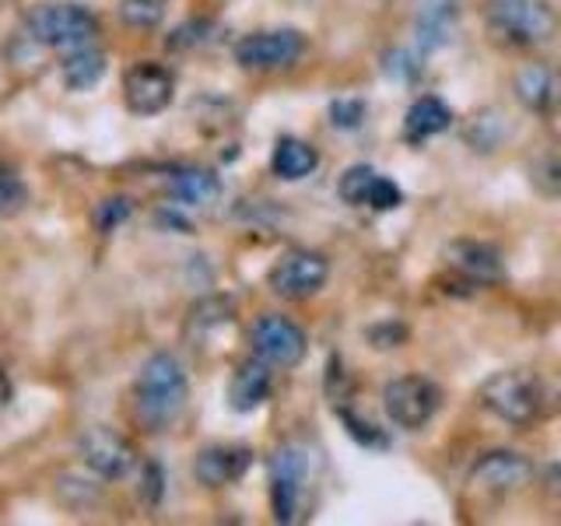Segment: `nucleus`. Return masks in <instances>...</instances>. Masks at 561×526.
Segmentation results:
<instances>
[{
    "label": "nucleus",
    "mask_w": 561,
    "mask_h": 526,
    "mask_svg": "<svg viewBox=\"0 0 561 526\" xmlns=\"http://www.w3.org/2000/svg\"><path fill=\"white\" fill-rule=\"evenodd\" d=\"M210 32H215V25H210V22H186L183 28H175V32H172L169 46H172V49L204 46V43H210Z\"/></svg>",
    "instance_id": "nucleus-30"
},
{
    "label": "nucleus",
    "mask_w": 561,
    "mask_h": 526,
    "mask_svg": "<svg viewBox=\"0 0 561 526\" xmlns=\"http://www.w3.org/2000/svg\"><path fill=\"white\" fill-rule=\"evenodd\" d=\"M78 449H81L84 467H92V470L99 473V478H105V481L127 478L130 467L137 464L134 446H130L119 432L105 428V425L88 428V432L78 438Z\"/></svg>",
    "instance_id": "nucleus-12"
},
{
    "label": "nucleus",
    "mask_w": 561,
    "mask_h": 526,
    "mask_svg": "<svg viewBox=\"0 0 561 526\" xmlns=\"http://www.w3.org/2000/svg\"><path fill=\"white\" fill-rule=\"evenodd\" d=\"M453 110L449 105L438 99V95H421L408 116H403V137L414 140V145H421V140H428V137H438V134H446L453 127Z\"/></svg>",
    "instance_id": "nucleus-17"
},
{
    "label": "nucleus",
    "mask_w": 561,
    "mask_h": 526,
    "mask_svg": "<svg viewBox=\"0 0 561 526\" xmlns=\"http://www.w3.org/2000/svg\"><path fill=\"white\" fill-rule=\"evenodd\" d=\"M467 130H481V134H470L467 140L478 151H495L499 148V140H502V134H505V123L499 119V113L495 110H488V113H478L470 123H467Z\"/></svg>",
    "instance_id": "nucleus-25"
},
{
    "label": "nucleus",
    "mask_w": 561,
    "mask_h": 526,
    "mask_svg": "<svg viewBox=\"0 0 561 526\" xmlns=\"http://www.w3.org/2000/svg\"><path fill=\"white\" fill-rule=\"evenodd\" d=\"M379 180V172L373 165H351L341 180H337V193H341V201L351 204V207H365L368 204V193H373Z\"/></svg>",
    "instance_id": "nucleus-23"
},
{
    "label": "nucleus",
    "mask_w": 561,
    "mask_h": 526,
    "mask_svg": "<svg viewBox=\"0 0 561 526\" xmlns=\"http://www.w3.org/2000/svg\"><path fill=\"white\" fill-rule=\"evenodd\" d=\"M236 320V309L228 298H204L190 309V320H186V333L193 341H204L210 338V330H221Z\"/></svg>",
    "instance_id": "nucleus-22"
},
{
    "label": "nucleus",
    "mask_w": 561,
    "mask_h": 526,
    "mask_svg": "<svg viewBox=\"0 0 561 526\" xmlns=\"http://www.w3.org/2000/svg\"><path fill=\"white\" fill-rule=\"evenodd\" d=\"M250 344H253V355L263 358L271 368H298L309 355L306 330L280 312L260 316L250 330Z\"/></svg>",
    "instance_id": "nucleus-6"
},
{
    "label": "nucleus",
    "mask_w": 561,
    "mask_h": 526,
    "mask_svg": "<svg viewBox=\"0 0 561 526\" xmlns=\"http://www.w3.org/2000/svg\"><path fill=\"white\" fill-rule=\"evenodd\" d=\"M534 183L540 193H548V197H561V162L548 158V162L534 165Z\"/></svg>",
    "instance_id": "nucleus-32"
},
{
    "label": "nucleus",
    "mask_w": 561,
    "mask_h": 526,
    "mask_svg": "<svg viewBox=\"0 0 561 526\" xmlns=\"http://www.w3.org/2000/svg\"><path fill=\"white\" fill-rule=\"evenodd\" d=\"M165 11H169V0H123V4H119L123 25L140 28V32L162 25Z\"/></svg>",
    "instance_id": "nucleus-24"
},
{
    "label": "nucleus",
    "mask_w": 561,
    "mask_h": 526,
    "mask_svg": "<svg viewBox=\"0 0 561 526\" xmlns=\"http://www.w3.org/2000/svg\"><path fill=\"white\" fill-rule=\"evenodd\" d=\"M534 460L513 449H495L484 453L478 464L470 467V488L484 491V495H513V491H523L534 481Z\"/></svg>",
    "instance_id": "nucleus-11"
},
{
    "label": "nucleus",
    "mask_w": 561,
    "mask_h": 526,
    "mask_svg": "<svg viewBox=\"0 0 561 526\" xmlns=\"http://www.w3.org/2000/svg\"><path fill=\"white\" fill-rule=\"evenodd\" d=\"M478 397H481L484 411H491L499 421H505V425H513V428L534 425L540 414V403H543L540 382L534 373H526V368H502V373L484 379Z\"/></svg>",
    "instance_id": "nucleus-3"
},
{
    "label": "nucleus",
    "mask_w": 561,
    "mask_h": 526,
    "mask_svg": "<svg viewBox=\"0 0 561 526\" xmlns=\"http://www.w3.org/2000/svg\"><path fill=\"white\" fill-rule=\"evenodd\" d=\"M25 28L35 43L53 46V49H81L92 46L99 35V18L88 11L84 4H35L25 18Z\"/></svg>",
    "instance_id": "nucleus-4"
},
{
    "label": "nucleus",
    "mask_w": 561,
    "mask_h": 526,
    "mask_svg": "<svg viewBox=\"0 0 561 526\" xmlns=\"http://www.w3.org/2000/svg\"><path fill=\"white\" fill-rule=\"evenodd\" d=\"M443 408V390L428 376H397L382 386V411L390 425L403 432H421Z\"/></svg>",
    "instance_id": "nucleus-5"
},
{
    "label": "nucleus",
    "mask_w": 561,
    "mask_h": 526,
    "mask_svg": "<svg viewBox=\"0 0 561 526\" xmlns=\"http://www.w3.org/2000/svg\"><path fill=\"white\" fill-rule=\"evenodd\" d=\"M60 75L70 92H88V88H95L105 75V53L95 46L70 49L60 64Z\"/></svg>",
    "instance_id": "nucleus-20"
},
{
    "label": "nucleus",
    "mask_w": 561,
    "mask_h": 526,
    "mask_svg": "<svg viewBox=\"0 0 561 526\" xmlns=\"http://www.w3.org/2000/svg\"><path fill=\"white\" fill-rule=\"evenodd\" d=\"M309 481V456L302 446H280L271 456V505L277 523H295Z\"/></svg>",
    "instance_id": "nucleus-9"
},
{
    "label": "nucleus",
    "mask_w": 561,
    "mask_h": 526,
    "mask_svg": "<svg viewBox=\"0 0 561 526\" xmlns=\"http://www.w3.org/2000/svg\"><path fill=\"white\" fill-rule=\"evenodd\" d=\"M327 281H330V260L323 253L291 250L271 267L267 288L277 298H288V302H306V298L320 295L327 288Z\"/></svg>",
    "instance_id": "nucleus-7"
},
{
    "label": "nucleus",
    "mask_w": 561,
    "mask_h": 526,
    "mask_svg": "<svg viewBox=\"0 0 561 526\" xmlns=\"http://www.w3.org/2000/svg\"><path fill=\"white\" fill-rule=\"evenodd\" d=\"M236 64L245 70H285L302 60L306 35L295 28H274V32H253L236 43Z\"/></svg>",
    "instance_id": "nucleus-8"
},
{
    "label": "nucleus",
    "mask_w": 561,
    "mask_h": 526,
    "mask_svg": "<svg viewBox=\"0 0 561 526\" xmlns=\"http://www.w3.org/2000/svg\"><path fill=\"white\" fill-rule=\"evenodd\" d=\"M456 18V0H421L417 11V43L421 49H438L449 39Z\"/></svg>",
    "instance_id": "nucleus-21"
},
{
    "label": "nucleus",
    "mask_w": 561,
    "mask_h": 526,
    "mask_svg": "<svg viewBox=\"0 0 561 526\" xmlns=\"http://www.w3.org/2000/svg\"><path fill=\"white\" fill-rule=\"evenodd\" d=\"M316 165H320V151L298 137H280L271 155V172L277 180H288V183L306 180V175L316 172Z\"/></svg>",
    "instance_id": "nucleus-18"
},
{
    "label": "nucleus",
    "mask_w": 561,
    "mask_h": 526,
    "mask_svg": "<svg viewBox=\"0 0 561 526\" xmlns=\"http://www.w3.org/2000/svg\"><path fill=\"white\" fill-rule=\"evenodd\" d=\"M186 400H190V382L180 358L169 355V351H158V355H151L140 365L134 382V408L140 425L151 432L169 428L183 414Z\"/></svg>",
    "instance_id": "nucleus-1"
},
{
    "label": "nucleus",
    "mask_w": 561,
    "mask_h": 526,
    "mask_svg": "<svg viewBox=\"0 0 561 526\" xmlns=\"http://www.w3.org/2000/svg\"><path fill=\"white\" fill-rule=\"evenodd\" d=\"M169 193L186 207H207L221 197V180L210 169H180L172 172Z\"/></svg>",
    "instance_id": "nucleus-19"
},
{
    "label": "nucleus",
    "mask_w": 561,
    "mask_h": 526,
    "mask_svg": "<svg viewBox=\"0 0 561 526\" xmlns=\"http://www.w3.org/2000/svg\"><path fill=\"white\" fill-rule=\"evenodd\" d=\"M400 201H403L400 186L390 180V175H379L373 193H368V204L365 207H373V210H393V207H400Z\"/></svg>",
    "instance_id": "nucleus-31"
},
{
    "label": "nucleus",
    "mask_w": 561,
    "mask_h": 526,
    "mask_svg": "<svg viewBox=\"0 0 561 526\" xmlns=\"http://www.w3.org/2000/svg\"><path fill=\"white\" fill-rule=\"evenodd\" d=\"M172 95H175V75L154 60H140L123 75V99H127V110L134 116L165 113L172 105Z\"/></svg>",
    "instance_id": "nucleus-10"
},
{
    "label": "nucleus",
    "mask_w": 561,
    "mask_h": 526,
    "mask_svg": "<svg viewBox=\"0 0 561 526\" xmlns=\"http://www.w3.org/2000/svg\"><path fill=\"white\" fill-rule=\"evenodd\" d=\"M516 99L530 113H548L551 105L561 99L558 75H554L548 64H526L519 75H516Z\"/></svg>",
    "instance_id": "nucleus-16"
},
{
    "label": "nucleus",
    "mask_w": 561,
    "mask_h": 526,
    "mask_svg": "<svg viewBox=\"0 0 561 526\" xmlns=\"http://www.w3.org/2000/svg\"><path fill=\"white\" fill-rule=\"evenodd\" d=\"M271 390H274L271 365L253 355V358L239 362L232 379H228V408H232L236 414H250V411L267 403Z\"/></svg>",
    "instance_id": "nucleus-14"
},
{
    "label": "nucleus",
    "mask_w": 561,
    "mask_h": 526,
    "mask_svg": "<svg viewBox=\"0 0 561 526\" xmlns=\"http://www.w3.org/2000/svg\"><path fill=\"white\" fill-rule=\"evenodd\" d=\"M446 263L460 277H467L470 285H481V288L499 285V281L505 277L502 253L491 242H481V239H453L446 245Z\"/></svg>",
    "instance_id": "nucleus-13"
},
{
    "label": "nucleus",
    "mask_w": 561,
    "mask_h": 526,
    "mask_svg": "<svg viewBox=\"0 0 561 526\" xmlns=\"http://www.w3.org/2000/svg\"><path fill=\"white\" fill-rule=\"evenodd\" d=\"M484 25L499 43L534 49L558 35V11L548 0H484Z\"/></svg>",
    "instance_id": "nucleus-2"
},
{
    "label": "nucleus",
    "mask_w": 561,
    "mask_h": 526,
    "mask_svg": "<svg viewBox=\"0 0 561 526\" xmlns=\"http://www.w3.org/2000/svg\"><path fill=\"white\" fill-rule=\"evenodd\" d=\"M158 495H162V470H158L154 464L148 467V473H145V499L154 505L158 502Z\"/></svg>",
    "instance_id": "nucleus-33"
},
{
    "label": "nucleus",
    "mask_w": 561,
    "mask_h": 526,
    "mask_svg": "<svg viewBox=\"0 0 561 526\" xmlns=\"http://www.w3.org/2000/svg\"><path fill=\"white\" fill-rule=\"evenodd\" d=\"M341 421H344V428H347V435L355 438V443H362L365 449H386L390 446V438H386L376 425H368V421H362L355 411H341Z\"/></svg>",
    "instance_id": "nucleus-27"
},
{
    "label": "nucleus",
    "mask_w": 561,
    "mask_h": 526,
    "mask_svg": "<svg viewBox=\"0 0 561 526\" xmlns=\"http://www.w3.org/2000/svg\"><path fill=\"white\" fill-rule=\"evenodd\" d=\"M130 215V201L127 197H110V201H102L95 207V228L102 236H110L113 228H119L123 221H127Z\"/></svg>",
    "instance_id": "nucleus-28"
},
{
    "label": "nucleus",
    "mask_w": 561,
    "mask_h": 526,
    "mask_svg": "<svg viewBox=\"0 0 561 526\" xmlns=\"http://www.w3.org/2000/svg\"><path fill=\"white\" fill-rule=\"evenodd\" d=\"M253 464V453L242 446H207L193 460V478L207 488H225L239 481Z\"/></svg>",
    "instance_id": "nucleus-15"
},
{
    "label": "nucleus",
    "mask_w": 561,
    "mask_h": 526,
    "mask_svg": "<svg viewBox=\"0 0 561 526\" xmlns=\"http://www.w3.org/2000/svg\"><path fill=\"white\" fill-rule=\"evenodd\" d=\"M25 204H28V186L14 172L0 169V221L14 218Z\"/></svg>",
    "instance_id": "nucleus-26"
},
{
    "label": "nucleus",
    "mask_w": 561,
    "mask_h": 526,
    "mask_svg": "<svg viewBox=\"0 0 561 526\" xmlns=\"http://www.w3.org/2000/svg\"><path fill=\"white\" fill-rule=\"evenodd\" d=\"M330 119L337 130H355L365 119V102L362 99H337L330 105Z\"/></svg>",
    "instance_id": "nucleus-29"
}]
</instances>
